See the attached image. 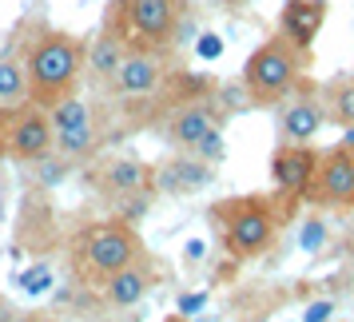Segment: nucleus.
Wrapping results in <instances>:
<instances>
[{
    "instance_id": "1",
    "label": "nucleus",
    "mask_w": 354,
    "mask_h": 322,
    "mask_svg": "<svg viewBox=\"0 0 354 322\" xmlns=\"http://www.w3.org/2000/svg\"><path fill=\"white\" fill-rule=\"evenodd\" d=\"M88 52L76 36L68 32H40L24 52V72H28V100L40 108H52L56 100L72 96L80 80Z\"/></svg>"
},
{
    "instance_id": "2",
    "label": "nucleus",
    "mask_w": 354,
    "mask_h": 322,
    "mask_svg": "<svg viewBox=\"0 0 354 322\" xmlns=\"http://www.w3.org/2000/svg\"><path fill=\"white\" fill-rule=\"evenodd\" d=\"M303 64H306V52H299L279 32L267 36V40L247 56V64H243L247 100H251L255 108H279V104L303 84Z\"/></svg>"
},
{
    "instance_id": "3",
    "label": "nucleus",
    "mask_w": 354,
    "mask_h": 322,
    "mask_svg": "<svg viewBox=\"0 0 354 322\" xmlns=\"http://www.w3.org/2000/svg\"><path fill=\"white\" fill-rule=\"evenodd\" d=\"M144 258V239L131 223H96L84 227L80 239L72 243V263L84 283H108L115 271Z\"/></svg>"
},
{
    "instance_id": "4",
    "label": "nucleus",
    "mask_w": 354,
    "mask_h": 322,
    "mask_svg": "<svg viewBox=\"0 0 354 322\" xmlns=\"http://www.w3.org/2000/svg\"><path fill=\"white\" fill-rule=\"evenodd\" d=\"M211 219L223 223V243L235 258H259L274 243L279 211L263 195H239L211 207Z\"/></svg>"
},
{
    "instance_id": "5",
    "label": "nucleus",
    "mask_w": 354,
    "mask_h": 322,
    "mask_svg": "<svg viewBox=\"0 0 354 322\" xmlns=\"http://www.w3.org/2000/svg\"><path fill=\"white\" fill-rule=\"evenodd\" d=\"M56 131H52V115L40 104H20L8 108V128H4V155L20 163H40L52 155Z\"/></svg>"
},
{
    "instance_id": "6",
    "label": "nucleus",
    "mask_w": 354,
    "mask_h": 322,
    "mask_svg": "<svg viewBox=\"0 0 354 322\" xmlns=\"http://www.w3.org/2000/svg\"><path fill=\"white\" fill-rule=\"evenodd\" d=\"M179 24V0H128V28L124 40L140 44V52L167 48Z\"/></svg>"
},
{
    "instance_id": "7",
    "label": "nucleus",
    "mask_w": 354,
    "mask_h": 322,
    "mask_svg": "<svg viewBox=\"0 0 354 322\" xmlns=\"http://www.w3.org/2000/svg\"><path fill=\"white\" fill-rule=\"evenodd\" d=\"M326 100L315 92V88H295L283 104H279V120H274V131H279V144H310L322 128H326Z\"/></svg>"
},
{
    "instance_id": "8",
    "label": "nucleus",
    "mask_w": 354,
    "mask_h": 322,
    "mask_svg": "<svg viewBox=\"0 0 354 322\" xmlns=\"http://www.w3.org/2000/svg\"><path fill=\"white\" fill-rule=\"evenodd\" d=\"M306 203H315V207H354V151H342V147L322 151L319 171L306 187Z\"/></svg>"
},
{
    "instance_id": "9",
    "label": "nucleus",
    "mask_w": 354,
    "mask_h": 322,
    "mask_svg": "<svg viewBox=\"0 0 354 322\" xmlns=\"http://www.w3.org/2000/svg\"><path fill=\"white\" fill-rule=\"evenodd\" d=\"M322 151H315L310 144H279L271 155V179L274 187L290 199H306V187L319 171Z\"/></svg>"
},
{
    "instance_id": "10",
    "label": "nucleus",
    "mask_w": 354,
    "mask_h": 322,
    "mask_svg": "<svg viewBox=\"0 0 354 322\" xmlns=\"http://www.w3.org/2000/svg\"><path fill=\"white\" fill-rule=\"evenodd\" d=\"M211 128H223V115L215 112L211 100H192V104H179L176 112L167 115V140L179 151H195L199 140Z\"/></svg>"
},
{
    "instance_id": "11",
    "label": "nucleus",
    "mask_w": 354,
    "mask_h": 322,
    "mask_svg": "<svg viewBox=\"0 0 354 322\" xmlns=\"http://www.w3.org/2000/svg\"><path fill=\"white\" fill-rule=\"evenodd\" d=\"M326 24V0H287L279 12V36L299 52H310Z\"/></svg>"
},
{
    "instance_id": "12",
    "label": "nucleus",
    "mask_w": 354,
    "mask_h": 322,
    "mask_svg": "<svg viewBox=\"0 0 354 322\" xmlns=\"http://www.w3.org/2000/svg\"><path fill=\"white\" fill-rule=\"evenodd\" d=\"M163 84V64L151 56V52H128V60L120 64L112 80V92L120 100H147L156 96Z\"/></svg>"
},
{
    "instance_id": "13",
    "label": "nucleus",
    "mask_w": 354,
    "mask_h": 322,
    "mask_svg": "<svg viewBox=\"0 0 354 322\" xmlns=\"http://www.w3.org/2000/svg\"><path fill=\"white\" fill-rule=\"evenodd\" d=\"M211 179H215V171H211V163H203L199 155H171L167 163H160V171H156V187H160L163 195H195L203 191V187H211Z\"/></svg>"
},
{
    "instance_id": "14",
    "label": "nucleus",
    "mask_w": 354,
    "mask_h": 322,
    "mask_svg": "<svg viewBox=\"0 0 354 322\" xmlns=\"http://www.w3.org/2000/svg\"><path fill=\"white\" fill-rule=\"evenodd\" d=\"M104 187L112 195H140L151 187V167H147L144 160H136V155H120V160H112L108 167H104Z\"/></svg>"
},
{
    "instance_id": "15",
    "label": "nucleus",
    "mask_w": 354,
    "mask_h": 322,
    "mask_svg": "<svg viewBox=\"0 0 354 322\" xmlns=\"http://www.w3.org/2000/svg\"><path fill=\"white\" fill-rule=\"evenodd\" d=\"M124 60H128V40H124V32H115L112 24H108V28L96 36L92 52H88V68H92V76H96V80L112 84Z\"/></svg>"
},
{
    "instance_id": "16",
    "label": "nucleus",
    "mask_w": 354,
    "mask_h": 322,
    "mask_svg": "<svg viewBox=\"0 0 354 322\" xmlns=\"http://www.w3.org/2000/svg\"><path fill=\"white\" fill-rule=\"evenodd\" d=\"M147 287H151V271L140 267V263H131V267L115 271L112 278L104 283V294H108V303H112L115 310H124V306L140 303V299L147 294Z\"/></svg>"
},
{
    "instance_id": "17",
    "label": "nucleus",
    "mask_w": 354,
    "mask_h": 322,
    "mask_svg": "<svg viewBox=\"0 0 354 322\" xmlns=\"http://www.w3.org/2000/svg\"><path fill=\"white\" fill-rule=\"evenodd\" d=\"M28 104V72H24V60L17 56H0V108H20Z\"/></svg>"
},
{
    "instance_id": "18",
    "label": "nucleus",
    "mask_w": 354,
    "mask_h": 322,
    "mask_svg": "<svg viewBox=\"0 0 354 322\" xmlns=\"http://www.w3.org/2000/svg\"><path fill=\"white\" fill-rule=\"evenodd\" d=\"M322 100H326V120L335 128H351L354 124V76H342L330 88H322Z\"/></svg>"
},
{
    "instance_id": "19",
    "label": "nucleus",
    "mask_w": 354,
    "mask_h": 322,
    "mask_svg": "<svg viewBox=\"0 0 354 322\" xmlns=\"http://www.w3.org/2000/svg\"><path fill=\"white\" fill-rule=\"evenodd\" d=\"M48 115H52V131H68V128H84V124H92L96 120V112H92V104L84 96H64V100H56L48 108Z\"/></svg>"
},
{
    "instance_id": "20",
    "label": "nucleus",
    "mask_w": 354,
    "mask_h": 322,
    "mask_svg": "<svg viewBox=\"0 0 354 322\" xmlns=\"http://www.w3.org/2000/svg\"><path fill=\"white\" fill-rule=\"evenodd\" d=\"M100 131H96V120L92 124H84V128H68V131H56V144H52V151L60 155V160H84L92 147H96Z\"/></svg>"
},
{
    "instance_id": "21",
    "label": "nucleus",
    "mask_w": 354,
    "mask_h": 322,
    "mask_svg": "<svg viewBox=\"0 0 354 322\" xmlns=\"http://www.w3.org/2000/svg\"><path fill=\"white\" fill-rule=\"evenodd\" d=\"M223 151H227V144H223V128H211L207 135L199 140V147H195V155H199L203 163H211V167L223 160Z\"/></svg>"
},
{
    "instance_id": "22",
    "label": "nucleus",
    "mask_w": 354,
    "mask_h": 322,
    "mask_svg": "<svg viewBox=\"0 0 354 322\" xmlns=\"http://www.w3.org/2000/svg\"><path fill=\"white\" fill-rule=\"evenodd\" d=\"M322 239H326V227H322V219H310V223L303 227V251H319Z\"/></svg>"
},
{
    "instance_id": "23",
    "label": "nucleus",
    "mask_w": 354,
    "mask_h": 322,
    "mask_svg": "<svg viewBox=\"0 0 354 322\" xmlns=\"http://www.w3.org/2000/svg\"><path fill=\"white\" fill-rule=\"evenodd\" d=\"M330 314H335V303H326V299H319V303L306 306L303 322H330Z\"/></svg>"
},
{
    "instance_id": "24",
    "label": "nucleus",
    "mask_w": 354,
    "mask_h": 322,
    "mask_svg": "<svg viewBox=\"0 0 354 322\" xmlns=\"http://www.w3.org/2000/svg\"><path fill=\"white\" fill-rule=\"evenodd\" d=\"M219 52H223V40H219V36H203V40H199V56H203V60H211V56H219Z\"/></svg>"
},
{
    "instance_id": "25",
    "label": "nucleus",
    "mask_w": 354,
    "mask_h": 322,
    "mask_svg": "<svg viewBox=\"0 0 354 322\" xmlns=\"http://www.w3.org/2000/svg\"><path fill=\"white\" fill-rule=\"evenodd\" d=\"M20 287H24V290H44V287H48V271L40 267V271L24 274V278H20Z\"/></svg>"
},
{
    "instance_id": "26",
    "label": "nucleus",
    "mask_w": 354,
    "mask_h": 322,
    "mask_svg": "<svg viewBox=\"0 0 354 322\" xmlns=\"http://www.w3.org/2000/svg\"><path fill=\"white\" fill-rule=\"evenodd\" d=\"M203 303H207V294H183L179 299V310L183 314H195V310H203Z\"/></svg>"
},
{
    "instance_id": "27",
    "label": "nucleus",
    "mask_w": 354,
    "mask_h": 322,
    "mask_svg": "<svg viewBox=\"0 0 354 322\" xmlns=\"http://www.w3.org/2000/svg\"><path fill=\"white\" fill-rule=\"evenodd\" d=\"M338 147H342V151H354V124H351V128H342V140H338Z\"/></svg>"
},
{
    "instance_id": "28",
    "label": "nucleus",
    "mask_w": 354,
    "mask_h": 322,
    "mask_svg": "<svg viewBox=\"0 0 354 322\" xmlns=\"http://www.w3.org/2000/svg\"><path fill=\"white\" fill-rule=\"evenodd\" d=\"M4 128H8V112L0 108V155H4Z\"/></svg>"
},
{
    "instance_id": "29",
    "label": "nucleus",
    "mask_w": 354,
    "mask_h": 322,
    "mask_svg": "<svg viewBox=\"0 0 354 322\" xmlns=\"http://www.w3.org/2000/svg\"><path fill=\"white\" fill-rule=\"evenodd\" d=\"M223 8H243V4H251V0H219Z\"/></svg>"
},
{
    "instance_id": "30",
    "label": "nucleus",
    "mask_w": 354,
    "mask_h": 322,
    "mask_svg": "<svg viewBox=\"0 0 354 322\" xmlns=\"http://www.w3.org/2000/svg\"><path fill=\"white\" fill-rule=\"evenodd\" d=\"M20 322H52V319H44V314H28V319H20Z\"/></svg>"
},
{
    "instance_id": "31",
    "label": "nucleus",
    "mask_w": 354,
    "mask_h": 322,
    "mask_svg": "<svg viewBox=\"0 0 354 322\" xmlns=\"http://www.w3.org/2000/svg\"><path fill=\"white\" fill-rule=\"evenodd\" d=\"M351 251H354V239H351Z\"/></svg>"
}]
</instances>
